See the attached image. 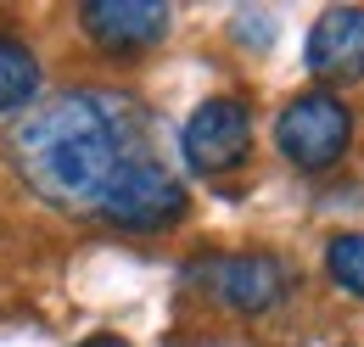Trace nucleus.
<instances>
[{"label": "nucleus", "mask_w": 364, "mask_h": 347, "mask_svg": "<svg viewBox=\"0 0 364 347\" xmlns=\"http://www.w3.org/2000/svg\"><path fill=\"white\" fill-rule=\"evenodd\" d=\"M146 129V107L124 90H56L11 118L6 163L23 174V185L40 202L62 213H90L129 163L157 157Z\"/></svg>", "instance_id": "1"}, {"label": "nucleus", "mask_w": 364, "mask_h": 347, "mask_svg": "<svg viewBox=\"0 0 364 347\" xmlns=\"http://www.w3.org/2000/svg\"><path fill=\"white\" fill-rule=\"evenodd\" d=\"M185 213H191V191H185V179L168 169L163 157L129 163V169L101 191V202L90 208L95 224H107V230H118V235H163V230H174Z\"/></svg>", "instance_id": "2"}, {"label": "nucleus", "mask_w": 364, "mask_h": 347, "mask_svg": "<svg viewBox=\"0 0 364 347\" xmlns=\"http://www.w3.org/2000/svg\"><path fill=\"white\" fill-rule=\"evenodd\" d=\"M274 146L297 174H325L336 169L353 146V107L336 90H309L280 107L274 118Z\"/></svg>", "instance_id": "3"}, {"label": "nucleus", "mask_w": 364, "mask_h": 347, "mask_svg": "<svg viewBox=\"0 0 364 347\" xmlns=\"http://www.w3.org/2000/svg\"><path fill=\"white\" fill-rule=\"evenodd\" d=\"M180 151L196 174H235L252 157V107L241 95H208L185 118Z\"/></svg>", "instance_id": "4"}, {"label": "nucleus", "mask_w": 364, "mask_h": 347, "mask_svg": "<svg viewBox=\"0 0 364 347\" xmlns=\"http://www.w3.org/2000/svg\"><path fill=\"white\" fill-rule=\"evenodd\" d=\"M196 286L219 308L241 314V319H258V314L280 308L291 280H286V263L269 258V252H230V258H202Z\"/></svg>", "instance_id": "5"}, {"label": "nucleus", "mask_w": 364, "mask_h": 347, "mask_svg": "<svg viewBox=\"0 0 364 347\" xmlns=\"http://www.w3.org/2000/svg\"><path fill=\"white\" fill-rule=\"evenodd\" d=\"M168 23H174V11L157 6V0H90V6H79L85 40H90L101 56H118V62H129L140 50L163 45Z\"/></svg>", "instance_id": "6"}, {"label": "nucleus", "mask_w": 364, "mask_h": 347, "mask_svg": "<svg viewBox=\"0 0 364 347\" xmlns=\"http://www.w3.org/2000/svg\"><path fill=\"white\" fill-rule=\"evenodd\" d=\"M303 68L319 85H364V6H325L309 28Z\"/></svg>", "instance_id": "7"}, {"label": "nucleus", "mask_w": 364, "mask_h": 347, "mask_svg": "<svg viewBox=\"0 0 364 347\" xmlns=\"http://www.w3.org/2000/svg\"><path fill=\"white\" fill-rule=\"evenodd\" d=\"M40 101V56L28 50V40L0 34V112H23Z\"/></svg>", "instance_id": "8"}, {"label": "nucleus", "mask_w": 364, "mask_h": 347, "mask_svg": "<svg viewBox=\"0 0 364 347\" xmlns=\"http://www.w3.org/2000/svg\"><path fill=\"white\" fill-rule=\"evenodd\" d=\"M325 274L342 286V292H353V297H364V235H331L325 241Z\"/></svg>", "instance_id": "9"}, {"label": "nucleus", "mask_w": 364, "mask_h": 347, "mask_svg": "<svg viewBox=\"0 0 364 347\" xmlns=\"http://www.w3.org/2000/svg\"><path fill=\"white\" fill-rule=\"evenodd\" d=\"M79 347H129V342H124V336H85Z\"/></svg>", "instance_id": "10"}]
</instances>
